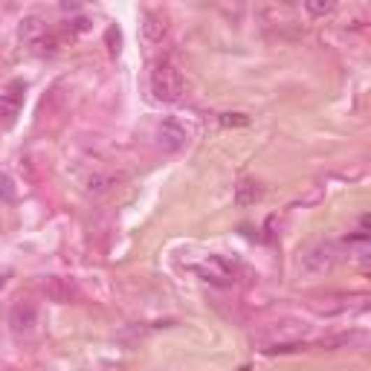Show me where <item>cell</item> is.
<instances>
[{
	"label": "cell",
	"mask_w": 371,
	"mask_h": 371,
	"mask_svg": "<svg viewBox=\"0 0 371 371\" xmlns=\"http://www.w3.org/2000/svg\"><path fill=\"white\" fill-rule=\"evenodd\" d=\"M151 93L157 102H166V105H174L183 99L186 93V79L180 67L171 61V58H163V61L154 64L151 70Z\"/></svg>",
	"instance_id": "1"
},
{
	"label": "cell",
	"mask_w": 371,
	"mask_h": 371,
	"mask_svg": "<svg viewBox=\"0 0 371 371\" xmlns=\"http://www.w3.org/2000/svg\"><path fill=\"white\" fill-rule=\"evenodd\" d=\"M342 261V247L337 241H319L314 247H307L299 259V272L305 279H319L325 272H330Z\"/></svg>",
	"instance_id": "2"
},
{
	"label": "cell",
	"mask_w": 371,
	"mask_h": 371,
	"mask_svg": "<svg viewBox=\"0 0 371 371\" xmlns=\"http://www.w3.org/2000/svg\"><path fill=\"white\" fill-rule=\"evenodd\" d=\"M305 334H307L305 322H276V325L264 328L256 337V342L261 345V351H267V354H276V351H293L302 342Z\"/></svg>",
	"instance_id": "3"
},
{
	"label": "cell",
	"mask_w": 371,
	"mask_h": 371,
	"mask_svg": "<svg viewBox=\"0 0 371 371\" xmlns=\"http://www.w3.org/2000/svg\"><path fill=\"white\" fill-rule=\"evenodd\" d=\"M21 38H24V44L38 55H55L58 52L55 35L47 29V24L41 21V17H27L24 27H21Z\"/></svg>",
	"instance_id": "4"
},
{
	"label": "cell",
	"mask_w": 371,
	"mask_h": 371,
	"mask_svg": "<svg viewBox=\"0 0 371 371\" xmlns=\"http://www.w3.org/2000/svg\"><path fill=\"white\" fill-rule=\"evenodd\" d=\"M38 325V307L29 299H17L9 310V328L15 337H29Z\"/></svg>",
	"instance_id": "5"
},
{
	"label": "cell",
	"mask_w": 371,
	"mask_h": 371,
	"mask_svg": "<svg viewBox=\"0 0 371 371\" xmlns=\"http://www.w3.org/2000/svg\"><path fill=\"white\" fill-rule=\"evenodd\" d=\"M194 272H198L203 282L218 284V287H229L232 282H235V276H232V267H229L226 259H221V256H209L206 261L194 264Z\"/></svg>",
	"instance_id": "6"
},
{
	"label": "cell",
	"mask_w": 371,
	"mask_h": 371,
	"mask_svg": "<svg viewBox=\"0 0 371 371\" xmlns=\"http://www.w3.org/2000/svg\"><path fill=\"white\" fill-rule=\"evenodd\" d=\"M189 140H191V131H189L183 122H177V119H166V122L157 128V143H160L166 151H180V148L189 145Z\"/></svg>",
	"instance_id": "7"
},
{
	"label": "cell",
	"mask_w": 371,
	"mask_h": 371,
	"mask_svg": "<svg viewBox=\"0 0 371 371\" xmlns=\"http://www.w3.org/2000/svg\"><path fill=\"white\" fill-rule=\"evenodd\" d=\"M166 32H168V24H166L163 15H157V12L143 15V38L148 44H160L166 38Z\"/></svg>",
	"instance_id": "8"
},
{
	"label": "cell",
	"mask_w": 371,
	"mask_h": 371,
	"mask_svg": "<svg viewBox=\"0 0 371 371\" xmlns=\"http://www.w3.org/2000/svg\"><path fill=\"white\" fill-rule=\"evenodd\" d=\"M44 293L52 299V302H70L73 296H75V290H73V284L70 282H64V279H47L44 282Z\"/></svg>",
	"instance_id": "9"
},
{
	"label": "cell",
	"mask_w": 371,
	"mask_h": 371,
	"mask_svg": "<svg viewBox=\"0 0 371 371\" xmlns=\"http://www.w3.org/2000/svg\"><path fill=\"white\" fill-rule=\"evenodd\" d=\"M261 198V186L256 183V180H241L238 186H235V206H241V209H247V206H252Z\"/></svg>",
	"instance_id": "10"
},
{
	"label": "cell",
	"mask_w": 371,
	"mask_h": 371,
	"mask_svg": "<svg viewBox=\"0 0 371 371\" xmlns=\"http://www.w3.org/2000/svg\"><path fill=\"white\" fill-rule=\"evenodd\" d=\"M305 9L314 17H325V15H330L337 9V0H305Z\"/></svg>",
	"instance_id": "11"
},
{
	"label": "cell",
	"mask_w": 371,
	"mask_h": 371,
	"mask_svg": "<svg viewBox=\"0 0 371 371\" xmlns=\"http://www.w3.org/2000/svg\"><path fill=\"white\" fill-rule=\"evenodd\" d=\"M221 125L224 128H247L249 116L247 113H221Z\"/></svg>",
	"instance_id": "12"
},
{
	"label": "cell",
	"mask_w": 371,
	"mask_h": 371,
	"mask_svg": "<svg viewBox=\"0 0 371 371\" xmlns=\"http://www.w3.org/2000/svg\"><path fill=\"white\" fill-rule=\"evenodd\" d=\"M17 105H21V99H17V93H0V116H12L17 110Z\"/></svg>",
	"instance_id": "13"
},
{
	"label": "cell",
	"mask_w": 371,
	"mask_h": 371,
	"mask_svg": "<svg viewBox=\"0 0 371 371\" xmlns=\"http://www.w3.org/2000/svg\"><path fill=\"white\" fill-rule=\"evenodd\" d=\"M113 183H116V177H90V180H87V191H96V194H99V191H108Z\"/></svg>",
	"instance_id": "14"
},
{
	"label": "cell",
	"mask_w": 371,
	"mask_h": 371,
	"mask_svg": "<svg viewBox=\"0 0 371 371\" xmlns=\"http://www.w3.org/2000/svg\"><path fill=\"white\" fill-rule=\"evenodd\" d=\"M0 194H3L6 201H12V198H15V191H12V180H9V177H0Z\"/></svg>",
	"instance_id": "15"
}]
</instances>
